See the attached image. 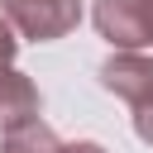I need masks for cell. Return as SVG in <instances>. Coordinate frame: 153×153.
<instances>
[{
  "label": "cell",
  "mask_w": 153,
  "mask_h": 153,
  "mask_svg": "<svg viewBox=\"0 0 153 153\" xmlns=\"http://www.w3.org/2000/svg\"><path fill=\"white\" fill-rule=\"evenodd\" d=\"M10 29L29 43H57L81 24V0H0Z\"/></svg>",
  "instance_id": "cell-1"
},
{
  "label": "cell",
  "mask_w": 153,
  "mask_h": 153,
  "mask_svg": "<svg viewBox=\"0 0 153 153\" xmlns=\"http://www.w3.org/2000/svg\"><path fill=\"white\" fill-rule=\"evenodd\" d=\"M91 19L115 53H148L153 48V0H96Z\"/></svg>",
  "instance_id": "cell-2"
},
{
  "label": "cell",
  "mask_w": 153,
  "mask_h": 153,
  "mask_svg": "<svg viewBox=\"0 0 153 153\" xmlns=\"http://www.w3.org/2000/svg\"><path fill=\"white\" fill-rule=\"evenodd\" d=\"M100 91H110L124 105H139L143 96H153V57L148 53H110L96 72Z\"/></svg>",
  "instance_id": "cell-3"
},
{
  "label": "cell",
  "mask_w": 153,
  "mask_h": 153,
  "mask_svg": "<svg viewBox=\"0 0 153 153\" xmlns=\"http://www.w3.org/2000/svg\"><path fill=\"white\" fill-rule=\"evenodd\" d=\"M38 115H43V96H38L33 76L19 72V67H5V72H0V134L29 124V120H38Z\"/></svg>",
  "instance_id": "cell-4"
},
{
  "label": "cell",
  "mask_w": 153,
  "mask_h": 153,
  "mask_svg": "<svg viewBox=\"0 0 153 153\" xmlns=\"http://www.w3.org/2000/svg\"><path fill=\"white\" fill-rule=\"evenodd\" d=\"M129 110H134V134L153 148V96H143V100H139V105H129Z\"/></svg>",
  "instance_id": "cell-5"
},
{
  "label": "cell",
  "mask_w": 153,
  "mask_h": 153,
  "mask_svg": "<svg viewBox=\"0 0 153 153\" xmlns=\"http://www.w3.org/2000/svg\"><path fill=\"white\" fill-rule=\"evenodd\" d=\"M14 57H19V33L10 29V19L0 14V72L5 67H14Z\"/></svg>",
  "instance_id": "cell-6"
},
{
  "label": "cell",
  "mask_w": 153,
  "mask_h": 153,
  "mask_svg": "<svg viewBox=\"0 0 153 153\" xmlns=\"http://www.w3.org/2000/svg\"><path fill=\"white\" fill-rule=\"evenodd\" d=\"M57 153H105L96 139H76V143H57Z\"/></svg>",
  "instance_id": "cell-7"
}]
</instances>
